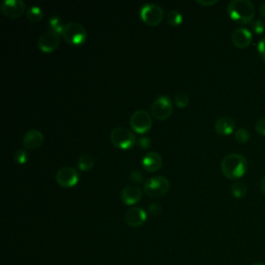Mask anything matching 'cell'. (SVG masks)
I'll return each instance as SVG.
<instances>
[{
    "label": "cell",
    "instance_id": "6",
    "mask_svg": "<svg viewBox=\"0 0 265 265\" xmlns=\"http://www.w3.org/2000/svg\"><path fill=\"white\" fill-rule=\"evenodd\" d=\"M173 112L172 100L168 95H161L151 105L150 113L158 120H165L169 118Z\"/></svg>",
    "mask_w": 265,
    "mask_h": 265
},
{
    "label": "cell",
    "instance_id": "11",
    "mask_svg": "<svg viewBox=\"0 0 265 265\" xmlns=\"http://www.w3.org/2000/svg\"><path fill=\"white\" fill-rule=\"evenodd\" d=\"M60 44V36L59 33L54 32L52 30H49L42 34L37 42L41 51L45 53H51L58 48Z\"/></svg>",
    "mask_w": 265,
    "mask_h": 265
},
{
    "label": "cell",
    "instance_id": "27",
    "mask_svg": "<svg viewBox=\"0 0 265 265\" xmlns=\"http://www.w3.org/2000/svg\"><path fill=\"white\" fill-rule=\"evenodd\" d=\"M14 157H15V161L18 164H20V165H23V164L26 163L28 160V155L24 149H20V150L16 151Z\"/></svg>",
    "mask_w": 265,
    "mask_h": 265
},
{
    "label": "cell",
    "instance_id": "18",
    "mask_svg": "<svg viewBox=\"0 0 265 265\" xmlns=\"http://www.w3.org/2000/svg\"><path fill=\"white\" fill-rule=\"evenodd\" d=\"M78 166H79V169L82 171H88V170L92 169V167L94 166L93 157L89 154L81 155L78 160Z\"/></svg>",
    "mask_w": 265,
    "mask_h": 265
},
{
    "label": "cell",
    "instance_id": "34",
    "mask_svg": "<svg viewBox=\"0 0 265 265\" xmlns=\"http://www.w3.org/2000/svg\"><path fill=\"white\" fill-rule=\"evenodd\" d=\"M260 186H261V190L262 192L265 194V175L262 177L261 179V182H260Z\"/></svg>",
    "mask_w": 265,
    "mask_h": 265
},
{
    "label": "cell",
    "instance_id": "21",
    "mask_svg": "<svg viewBox=\"0 0 265 265\" xmlns=\"http://www.w3.org/2000/svg\"><path fill=\"white\" fill-rule=\"evenodd\" d=\"M247 185L243 181H235L231 185V193L236 198H242L247 194Z\"/></svg>",
    "mask_w": 265,
    "mask_h": 265
},
{
    "label": "cell",
    "instance_id": "9",
    "mask_svg": "<svg viewBox=\"0 0 265 265\" xmlns=\"http://www.w3.org/2000/svg\"><path fill=\"white\" fill-rule=\"evenodd\" d=\"M56 181L64 187H72L79 181V173L71 166L61 167L56 173Z\"/></svg>",
    "mask_w": 265,
    "mask_h": 265
},
{
    "label": "cell",
    "instance_id": "32",
    "mask_svg": "<svg viewBox=\"0 0 265 265\" xmlns=\"http://www.w3.org/2000/svg\"><path fill=\"white\" fill-rule=\"evenodd\" d=\"M197 3L201 4V5H213L218 3V0H197Z\"/></svg>",
    "mask_w": 265,
    "mask_h": 265
},
{
    "label": "cell",
    "instance_id": "1",
    "mask_svg": "<svg viewBox=\"0 0 265 265\" xmlns=\"http://www.w3.org/2000/svg\"><path fill=\"white\" fill-rule=\"evenodd\" d=\"M221 170L230 179L241 178L248 170V161L239 154H229L222 160Z\"/></svg>",
    "mask_w": 265,
    "mask_h": 265
},
{
    "label": "cell",
    "instance_id": "20",
    "mask_svg": "<svg viewBox=\"0 0 265 265\" xmlns=\"http://www.w3.org/2000/svg\"><path fill=\"white\" fill-rule=\"evenodd\" d=\"M166 19H167L168 24L171 25V26H179V25L183 21L182 15L180 14L178 10H175V9H172V10L168 11Z\"/></svg>",
    "mask_w": 265,
    "mask_h": 265
},
{
    "label": "cell",
    "instance_id": "5",
    "mask_svg": "<svg viewBox=\"0 0 265 265\" xmlns=\"http://www.w3.org/2000/svg\"><path fill=\"white\" fill-rule=\"evenodd\" d=\"M110 139L111 142L120 149H130L137 142V138L133 132L124 127L113 129L110 134Z\"/></svg>",
    "mask_w": 265,
    "mask_h": 265
},
{
    "label": "cell",
    "instance_id": "14",
    "mask_svg": "<svg viewBox=\"0 0 265 265\" xmlns=\"http://www.w3.org/2000/svg\"><path fill=\"white\" fill-rule=\"evenodd\" d=\"M252 39H253L252 32L246 27H238L231 34V41L233 45L241 49L248 47L251 44Z\"/></svg>",
    "mask_w": 265,
    "mask_h": 265
},
{
    "label": "cell",
    "instance_id": "3",
    "mask_svg": "<svg viewBox=\"0 0 265 265\" xmlns=\"http://www.w3.org/2000/svg\"><path fill=\"white\" fill-rule=\"evenodd\" d=\"M169 188L170 182L168 178L162 175H157L154 176V177H150L144 182L143 185V191L146 193V195L153 198L162 197L167 194Z\"/></svg>",
    "mask_w": 265,
    "mask_h": 265
},
{
    "label": "cell",
    "instance_id": "30",
    "mask_svg": "<svg viewBox=\"0 0 265 265\" xmlns=\"http://www.w3.org/2000/svg\"><path fill=\"white\" fill-rule=\"evenodd\" d=\"M138 144H139V146H140L141 148L146 149V148L150 147V145H151V141H150V139H149L148 137H141V138L138 140Z\"/></svg>",
    "mask_w": 265,
    "mask_h": 265
},
{
    "label": "cell",
    "instance_id": "23",
    "mask_svg": "<svg viewBox=\"0 0 265 265\" xmlns=\"http://www.w3.org/2000/svg\"><path fill=\"white\" fill-rule=\"evenodd\" d=\"M188 95L184 91H178L174 96V102L178 108H185L188 104Z\"/></svg>",
    "mask_w": 265,
    "mask_h": 265
},
{
    "label": "cell",
    "instance_id": "35",
    "mask_svg": "<svg viewBox=\"0 0 265 265\" xmlns=\"http://www.w3.org/2000/svg\"><path fill=\"white\" fill-rule=\"evenodd\" d=\"M252 265H265V264H263V263H260V262H258V263H254V264H252Z\"/></svg>",
    "mask_w": 265,
    "mask_h": 265
},
{
    "label": "cell",
    "instance_id": "31",
    "mask_svg": "<svg viewBox=\"0 0 265 265\" xmlns=\"http://www.w3.org/2000/svg\"><path fill=\"white\" fill-rule=\"evenodd\" d=\"M257 49L259 54L262 56V58L265 60V36L262 37V39L258 42Z\"/></svg>",
    "mask_w": 265,
    "mask_h": 265
},
{
    "label": "cell",
    "instance_id": "17",
    "mask_svg": "<svg viewBox=\"0 0 265 265\" xmlns=\"http://www.w3.org/2000/svg\"><path fill=\"white\" fill-rule=\"evenodd\" d=\"M214 129L220 135H230L235 129V121L229 116L220 117L214 123Z\"/></svg>",
    "mask_w": 265,
    "mask_h": 265
},
{
    "label": "cell",
    "instance_id": "10",
    "mask_svg": "<svg viewBox=\"0 0 265 265\" xmlns=\"http://www.w3.org/2000/svg\"><path fill=\"white\" fill-rule=\"evenodd\" d=\"M26 8V4L22 0H5L0 4V10L6 18H20Z\"/></svg>",
    "mask_w": 265,
    "mask_h": 265
},
{
    "label": "cell",
    "instance_id": "24",
    "mask_svg": "<svg viewBox=\"0 0 265 265\" xmlns=\"http://www.w3.org/2000/svg\"><path fill=\"white\" fill-rule=\"evenodd\" d=\"M250 137H251L250 132L245 128L238 129L235 132V139L239 143H247L250 140Z\"/></svg>",
    "mask_w": 265,
    "mask_h": 265
},
{
    "label": "cell",
    "instance_id": "22",
    "mask_svg": "<svg viewBox=\"0 0 265 265\" xmlns=\"http://www.w3.org/2000/svg\"><path fill=\"white\" fill-rule=\"evenodd\" d=\"M49 27H50V30L61 34L62 31H64L65 25L64 23H62V20L59 17L53 16L51 19L49 20Z\"/></svg>",
    "mask_w": 265,
    "mask_h": 265
},
{
    "label": "cell",
    "instance_id": "25",
    "mask_svg": "<svg viewBox=\"0 0 265 265\" xmlns=\"http://www.w3.org/2000/svg\"><path fill=\"white\" fill-rule=\"evenodd\" d=\"M251 28L255 33L261 34L265 31V23L261 19H256L251 22Z\"/></svg>",
    "mask_w": 265,
    "mask_h": 265
},
{
    "label": "cell",
    "instance_id": "28",
    "mask_svg": "<svg viewBox=\"0 0 265 265\" xmlns=\"http://www.w3.org/2000/svg\"><path fill=\"white\" fill-rule=\"evenodd\" d=\"M255 129H256V131H257L259 134L265 136V116H264V117H260V118L256 121Z\"/></svg>",
    "mask_w": 265,
    "mask_h": 265
},
{
    "label": "cell",
    "instance_id": "2",
    "mask_svg": "<svg viewBox=\"0 0 265 265\" xmlns=\"http://www.w3.org/2000/svg\"><path fill=\"white\" fill-rule=\"evenodd\" d=\"M227 11L232 20L247 24L253 21L255 5L250 0H232L227 6Z\"/></svg>",
    "mask_w": 265,
    "mask_h": 265
},
{
    "label": "cell",
    "instance_id": "15",
    "mask_svg": "<svg viewBox=\"0 0 265 265\" xmlns=\"http://www.w3.org/2000/svg\"><path fill=\"white\" fill-rule=\"evenodd\" d=\"M44 135L37 130H30L23 137V146L26 149L34 150L40 148L44 143Z\"/></svg>",
    "mask_w": 265,
    "mask_h": 265
},
{
    "label": "cell",
    "instance_id": "29",
    "mask_svg": "<svg viewBox=\"0 0 265 265\" xmlns=\"http://www.w3.org/2000/svg\"><path fill=\"white\" fill-rule=\"evenodd\" d=\"M148 211L151 216H159V214L162 212V206L159 203H151L148 206Z\"/></svg>",
    "mask_w": 265,
    "mask_h": 265
},
{
    "label": "cell",
    "instance_id": "26",
    "mask_svg": "<svg viewBox=\"0 0 265 265\" xmlns=\"http://www.w3.org/2000/svg\"><path fill=\"white\" fill-rule=\"evenodd\" d=\"M129 177H130V180L134 183H141L144 180V176H143L142 172L138 169L132 170Z\"/></svg>",
    "mask_w": 265,
    "mask_h": 265
},
{
    "label": "cell",
    "instance_id": "16",
    "mask_svg": "<svg viewBox=\"0 0 265 265\" xmlns=\"http://www.w3.org/2000/svg\"><path fill=\"white\" fill-rule=\"evenodd\" d=\"M142 167L150 173H154L157 172L161 169L162 165H163V159L161 157L160 154L156 153V151H150V153L146 154L142 161Z\"/></svg>",
    "mask_w": 265,
    "mask_h": 265
},
{
    "label": "cell",
    "instance_id": "19",
    "mask_svg": "<svg viewBox=\"0 0 265 265\" xmlns=\"http://www.w3.org/2000/svg\"><path fill=\"white\" fill-rule=\"evenodd\" d=\"M43 15V10L39 6H31L26 11L27 19L32 23H39L42 21Z\"/></svg>",
    "mask_w": 265,
    "mask_h": 265
},
{
    "label": "cell",
    "instance_id": "4",
    "mask_svg": "<svg viewBox=\"0 0 265 265\" xmlns=\"http://www.w3.org/2000/svg\"><path fill=\"white\" fill-rule=\"evenodd\" d=\"M61 34L69 44L74 46L84 44L87 39V31L85 27L77 22H70L66 24Z\"/></svg>",
    "mask_w": 265,
    "mask_h": 265
},
{
    "label": "cell",
    "instance_id": "13",
    "mask_svg": "<svg viewBox=\"0 0 265 265\" xmlns=\"http://www.w3.org/2000/svg\"><path fill=\"white\" fill-rule=\"evenodd\" d=\"M120 198L123 203H125L127 205H133L141 200L142 191L138 185L130 184L122 188Z\"/></svg>",
    "mask_w": 265,
    "mask_h": 265
},
{
    "label": "cell",
    "instance_id": "12",
    "mask_svg": "<svg viewBox=\"0 0 265 265\" xmlns=\"http://www.w3.org/2000/svg\"><path fill=\"white\" fill-rule=\"evenodd\" d=\"M147 219L146 211L141 207H132L125 212L124 220L130 227L137 228L142 226Z\"/></svg>",
    "mask_w": 265,
    "mask_h": 265
},
{
    "label": "cell",
    "instance_id": "7",
    "mask_svg": "<svg viewBox=\"0 0 265 265\" xmlns=\"http://www.w3.org/2000/svg\"><path fill=\"white\" fill-rule=\"evenodd\" d=\"M140 17L149 26H158L164 19V10L158 4L147 3L141 7Z\"/></svg>",
    "mask_w": 265,
    "mask_h": 265
},
{
    "label": "cell",
    "instance_id": "33",
    "mask_svg": "<svg viewBox=\"0 0 265 265\" xmlns=\"http://www.w3.org/2000/svg\"><path fill=\"white\" fill-rule=\"evenodd\" d=\"M259 10H260V14L262 15V17L265 18V1H263V2L260 4Z\"/></svg>",
    "mask_w": 265,
    "mask_h": 265
},
{
    "label": "cell",
    "instance_id": "8",
    "mask_svg": "<svg viewBox=\"0 0 265 265\" xmlns=\"http://www.w3.org/2000/svg\"><path fill=\"white\" fill-rule=\"evenodd\" d=\"M130 124L136 133L145 134L151 129L153 120H151L148 112L144 110H137L131 116Z\"/></svg>",
    "mask_w": 265,
    "mask_h": 265
}]
</instances>
